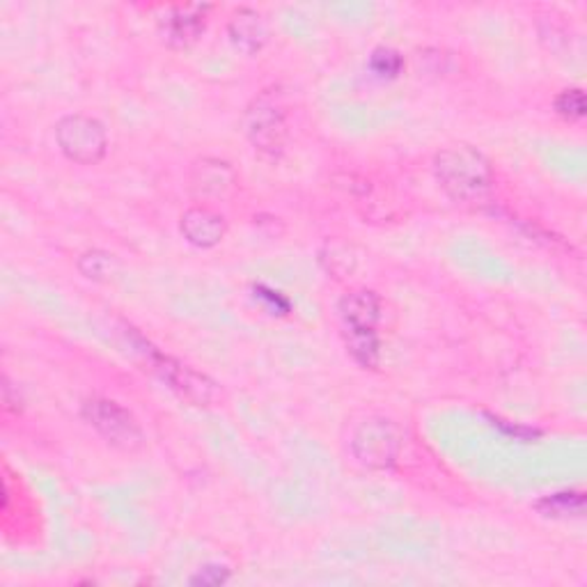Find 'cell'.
<instances>
[{"label": "cell", "instance_id": "obj_1", "mask_svg": "<svg viewBox=\"0 0 587 587\" xmlns=\"http://www.w3.org/2000/svg\"><path fill=\"white\" fill-rule=\"evenodd\" d=\"M434 173L443 191L457 202H476L491 189L489 161L471 145H455L436 154Z\"/></svg>", "mask_w": 587, "mask_h": 587}, {"label": "cell", "instance_id": "obj_2", "mask_svg": "<svg viewBox=\"0 0 587 587\" xmlns=\"http://www.w3.org/2000/svg\"><path fill=\"white\" fill-rule=\"evenodd\" d=\"M340 315L347 328V344L351 356L363 367H377L379 363V296L369 290L351 292L340 301Z\"/></svg>", "mask_w": 587, "mask_h": 587}, {"label": "cell", "instance_id": "obj_3", "mask_svg": "<svg viewBox=\"0 0 587 587\" xmlns=\"http://www.w3.org/2000/svg\"><path fill=\"white\" fill-rule=\"evenodd\" d=\"M83 418L90 427H95L102 438H106L113 448H120L125 453H136L143 448L145 436L140 430L138 420L113 399L92 397L83 404Z\"/></svg>", "mask_w": 587, "mask_h": 587}, {"label": "cell", "instance_id": "obj_4", "mask_svg": "<svg viewBox=\"0 0 587 587\" xmlns=\"http://www.w3.org/2000/svg\"><path fill=\"white\" fill-rule=\"evenodd\" d=\"M56 140L62 154L81 163V166H95L108 150L106 129L95 117L87 115H67L56 125Z\"/></svg>", "mask_w": 587, "mask_h": 587}, {"label": "cell", "instance_id": "obj_5", "mask_svg": "<svg viewBox=\"0 0 587 587\" xmlns=\"http://www.w3.org/2000/svg\"><path fill=\"white\" fill-rule=\"evenodd\" d=\"M140 344H143V351L148 356V363L150 367L159 374V377L166 381L179 397L189 399L191 404H198V407H204L211 402V397H214V384H211L204 374H198L196 369L181 365L179 361L161 354V351H156L154 347H150L148 342L140 340Z\"/></svg>", "mask_w": 587, "mask_h": 587}, {"label": "cell", "instance_id": "obj_6", "mask_svg": "<svg viewBox=\"0 0 587 587\" xmlns=\"http://www.w3.org/2000/svg\"><path fill=\"white\" fill-rule=\"evenodd\" d=\"M351 448L361 463L369 468H390L399 453V434L390 420H365L356 430Z\"/></svg>", "mask_w": 587, "mask_h": 587}, {"label": "cell", "instance_id": "obj_7", "mask_svg": "<svg viewBox=\"0 0 587 587\" xmlns=\"http://www.w3.org/2000/svg\"><path fill=\"white\" fill-rule=\"evenodd\" d=\"M246 133L250 138V143L255 150H260L262 154L275 156L283 152L285 136H287V125L285 115L271 102L269 97H260L246 115Z\"/></svg>", "mask_w": 587, "mask_h": 587}, {"label": "cell", "instance_id": "obj_8", "mask_svg": "<svg viewBox=\"0 0 587 587\" xmlns=\"http://www.w3.org/2000/svg\"><path fill=\"white\" fill-rule=\"evenodd\" d=\"M207 23V8L204 5H175L161 19V35L171 44L173 49H186V46L196 44Z\"/></svg>", "mask_w": 587, "mask_h": 587}, {"label": "cell", "instance_id": "obj_9", "mask_svg": "<svg viewBox=\"0 0 587 587\" xmlns=\"http://www.w3.org/2000/svg\"><path fill=\"white\" fill-rule=\"evenodd\" d=\"M184 239L189 242L196 248H214L225 239L227 232V223L221 214L204 207H196L189 209L181 216V225H179Z\"/></svg>", "mask_w": 587, "mask_h": 587}, {"label": "cell", "instance_id": "obj_10", "mask_svg": "<svg viewBox=\"0 0 587 587\" xmlns=\"http://www.w3.org/2000/svg\"><path fill=\"white\" fill-rule=\"evenodd\" d=\"M227 33H230L232 44L248 56L262 51V46L267 44V28H265L262 16L248 8L232 14Z\"/></svg>", "mask_w": 587, "mask_h": 587}, {"label": "cell", "instance_id": "obj_11", "mask_svg": "<svg viewBox=\"0 0 587 587\" xmlns=\"http://www.w3.org/2000/svg\"><path fill=\"white\" fill-rule=\"evenodd\" d=\"M585 507L583 493L578 491H562L553 493V496H547L542 503H537V509L544 516H580Z\"/></svg>", "mask_w": 587, "mask_h": 587}, {"label": "cell", "instance_id": "obj_12", "mask_svg": "<svg viewBox=\"0 0 587 587\" xmlns=\"http://www.w3.org/2000/svg\"><path fill=\"white\" fill-rule=\"evenodd\" d=\"M79 269L85 278L90 280H106L108 275L115 273L117 269V260L113 255L108 253H102V250H90L85 255H81L79 260Z\"/></svg>", "mask_w": 587, "mask_h": 587}, {"label": "cell", "instance_id": "obj_13", "mask_svg": "<svg viewBox=\"0 0 587 587\" xmlns=\"http://www.w3.org/2000/svg\"><path fill=\"white\" fill-rule=\"evenodd\" d=\"M402 67L404 58L395 49H388V46H379V49H374L369 56V69L379 79H397L399 72H402Z\"/></svg>", "mask_w": 587, "mask_h": 587}, {"label": "cell", "instance_id": "obj_14", "mask_svg": "<svg viewBox=\"0 0 587 587\" xmlns=\"http://www.w3.org/2000/svg\"><path fill=\"white\" fill-rule=\"evenodd\" d=\"M555 113L560 117H565V120H570V122L583 120L585 113H587V102H585L583 90H578V87L562 90L555 99Z\"/></svg>", "mask_w": 587, "mask_h": 587}, {"label": "cell", "instance_id": "obj_15", "mask_svg": "<svg viewBox=\"0 0 587 587\" xmlns=\"http://www.w3.org/2000/svg\"><path fill=\"white\" fill-rule=\"evenodd\" d=\"M200 173H202L200 186H202V191H207V193H221L223 184H232V181H223V173H230L227 163H219L216 175H211V166H207V161H204V166L200 168Z\"/></svg>", "mask_w": 587, "mask_h": 587}, {"label": "cell", "instance_id": "obj_16", "mask_svg": "<svg viewBox=\"0 0 587 587\" xmlns=\"http://www.w3.org/2000/svg\"><path fill=\"white\" fill-rule=\"evenodd\" d=\"M227 578H230V572H227L225 567L211 565V567L200 570V572L191 578V583H193V585H223V583H227Z\"/></svg>", "mask_w": 587, "mask_h": 587}, {"label": "cell", "instance_id": "obj_17", "mask_svg": "<svg viewBox=\"0 0 587 587\" xmlns=\"http://www.w3.org/2000/svg\"><path fill=\"white\" fill-rule=\"evenodd\" d=\"M255 298L265 301L273 313H287L290 310V301L280 296L278 292L265 287V285H255Z\"/></svg>", "mask_w": 587, "mask_h": 587}]
</instances>
